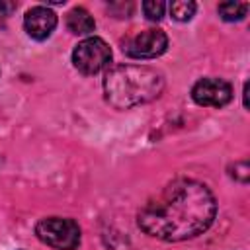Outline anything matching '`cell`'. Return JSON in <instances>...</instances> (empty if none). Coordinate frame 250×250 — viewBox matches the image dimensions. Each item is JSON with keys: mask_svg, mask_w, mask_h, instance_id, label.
<instances>
[{"mask_svg": "<svg viewBox=\"0 0 250 250\" xmlns=\"http://www.w3.org/2000/svg\"><path fill=\"white\" fill-rule=\"evenodd\" d=\"M215 215L217 201L211 189L203 182L178 178L145 203L137 223L148 236L180 242L205 232Z\"/></svg>", "mask_w": 250, "mask_h": 250, "instance_id": "cell-1", "label": "cell"}, {"mask_svg": "<svg viewBox=\"0 0 250 250\" xmlns=\"http://www.w3.org/2000/svg\"><path fill=\"white\" fill-rule=\"evenodd\" d=\"M164 90V76L145 64H119L104 78L105 102L115 109H129L156 100Z\"/></svg>", "mask_w": 250, "mask_h": 250, "instance_id": "cell-2", "label": "cell"}, {"mask_svg": "<svg viewBox=\"0 0 250 250\" xmlns=\"http://www.w3.org/2000/svg\"><path fill=\"white\" fill-rule=\"evenodd\" d=\"M37 238L57 250H74L80 244V227L72 219L45 217L35 225Z\"/></svg>", "mask_w": 250, "mask_h": 250, "instance_id": "cell-3", "label": "cell"}, {"mask_svg": "<svg viewBox=\"0 0 250 250\" xmlns=\"http://www.w3.org/2000/svg\"><path fill=\"white\" fill-rule=\"evenodd\" d=\"M111 49L102 37H86L72 51V64L82 74H96L109 66Z\"/></svg>", "mask_w": 250, "mask_h": 250, "instance_id": "cell-4", "label": "cell"}, {"mask_svg": "<svg viewBox=\"0 0 250 250\" xmlns=\"http://www.w3.org/2000/svg\"><path fill=\"white\" fill-rule=\"evenodd\" d=\"M168 47V37L160 29H143L131 37H127L121 45L123 53L131 59H154L160 57Z\"/></svg>", "mask_w": 250, "mask_h": 250, "instance_id": "cell-5", "label": "cell"}, {"mask_svg": "<svg viewBox=\"0 0 250 250\" xmlns=\"http://www.w3.org/2000/svg\"><path fill=\"white\" fill-rule=\"evenodd\" d=\"M191 98L199 105L207 107H223L232 100V88L223 78H201L191 88Z\"/></svg>", "mask_w": 250, "mask_h": 250, "instance_id": "cell-6", "label": "cell"}, {"mask_svg": "<svg viewBox=\"0 0 250 250\" xmlns=\"http://www.w3.org/2000/svg\"><path fill=\"white\" fill-rule=\"evenodd\" d=\"M23 27H25L29 37L43 41L57 27V16L53 10H49L45 6H33L23 16Z\"/></svg>", "mask_w": 250, "mask_h": 250, "instance_id": "cell-7", "label": "cell"}, {"mask_svg": "<svg viewBox=\"0 0 250 250\" xmlns=\"http://www.w3.org/2000/svg\"><path fill=\"white\" fill-rule=\"evenodd\" d=\"M66 27H68V31H72L74 35H88V33L94 31L96 21H94V18L90 16L88 10L76 6V8H72V10L66 14Z\"/></svg>", "mask_w": 250, "mask_h": 250, "instance_id": "cell-8", "label": "cell"}, {"mask_svg": "<svg viewBox=\"0 0 250 250\" xmlns=\"http://www.w3.org/2000/svg\"><path fill=\"white\" fill-rule=\"evenodd\" d=\"M248 8V2H221L217 6V12L225 21H240L246 18Z\"/></svg>", "mask_w": 250, "mask_h": 250, "instance_id": "cell-9", "label": "cell"}, {"mask_svg": "<svg viewBox=\"0 0 250 250\" xmlns=\"http://www.w3.org/2000/svg\"><path fill=\"white\" fill-rule=\"evenodd\" d=\"M168 8H170L172 18L178 20V21H188V20H191L193 14H195V4H193L191 0H176V2H172Z\"/></svg>", "mask_w": 250, "mask_h": 250, "instance_id": "cell-10", "label": "cell"}, {"mask_svg": "<svg viewBox=\"0 0 250 250\" xmlns=\"http://www.w3.org/2000/svg\"><path fill=\"white\" fill-rule=\"evenodd\" d=\"M164 10H166V4L160 2V0H146V2H143V12H145L146 20H150V21L162 20Z\"/></svg>", "mask_w": 250, "mask_h": 250, "instance_id": "cell-11", "label": "cell"}, {"mask_svg": "<svg viewBox=\"0 0 250 250\" xmlns=\"http://www.w3.org/2000/svg\"><path fill=\"white\" fill-rule=\"evenodd\" d=\"M230 176H232L234 180H238V182L246 184V182H248V178H250V166H248V162H246V160L234 162V172H230Z\"/></svg>", "mask_w": 250, "mask_h": 250, "instance_id": "cell-12", "label": "cell"}, {"mask_svg": "<svg viewBox=\"0 0 250 250\" xmlns=\"http://www.w3.org/2000/svg\"><path fill=\"white\" fill-rule=\"evenodd\" d=\"M242 94H244V107H248V82L244 84V92Z\"/></svg>", "mask_w": 250, "mask_h": 250, "instance_id": "cell-13", "label": "cell"}]
</instances>
